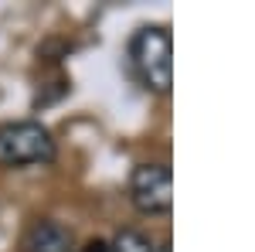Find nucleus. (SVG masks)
Instances as JSON below:
<instances>
[{"mask_svg":"<svg viewBox=\"0 0 255 252\" xmlns=\"http://www.w3.org/2000/svg\"><path fill=\"white\" fill-rule=\"evenodd\" d=\"M174 38L167 24H146L129 41V61L150 92L167 96L174 85Z\"/></svg>","mask_w":255,"mask_h":252,"instance_id":"obj_1","label":"nucleus"},{"mask_svg":"<svg viewBox=\"0 0 255 252\" xmlns=\"http://www.w3.org/2000/svg\"><path fill=\"white\" fill-rule=\"evenodd\" d=\"M0 160L10 167H34L55 160L51 130L38 119H14L0 126Z\"/></svg>","mask_w":255,"mask_h":252,"instance_id":"obj_2","label":"nucleus"},{"mask_svg":"<svg viewBox=\"0 0 255 252\" xmlns=\"http://www.w3.org/2000/svg\"><path fill=\"white\" fill-rule=\"evenodd\" d=\"M129 201L143 215H167L174 208V174L167 164H139L129 174Z\"/></svg>","mask_w":255,"mask_h":252,"instance_id":"obj_3","label":"nucleus"},{"mask_svg":"<svg viewBox=\"0 0 255 252\" xmlns=\"http://www.w3.org/2000/svg\"><path fill=\"white\" fill-rule=\"evenodd\" d=\"M72 249H75L72 229L55 222V218H38L20 235V252H72Z\"/></svg>","mask_w":255,"mask_h":252,"instance_id":"obj_4","label":"nucleus"},{"mask_svg":"<svg viewBox=\"0 0 255 252\" xmlns=\"http://www.w3.org/2000/svg\"><path fill=\"white\" fill-rule=\"evenodd\" d=\"M153 249H157V246L143 232H136V229H123V232L109 242V252H153Z\"/></svg>","mask_w":255,"mask_h":252,"instance_id":"obj_5","label":"nucleus"},{"mask_svg":"<svg viewBox=\"0 0 255 252\" xmlns=\"http://www.w3.org/2000/svg\"><path fill=\"white\" fill-rule=\"evenodd\" d=\"M82 252H109V242H106V239H89V242L82 246Z\"/></svg>","mask_w":255,"mask_h":252,"instance_id":"obj_6","label":"nucleus"},{"mask_svg":"<svg viewBox=\"0 0 255 252\" xmlns=\"http://www.w3.org/2000/svg\"><path fill=\"white\" fill-rule=\"evenodd\" d=\"M153 252H174V246H170V239H163V242H160V246H157Z\"/></svg>","mask_w":255,"mask_h":252,"instance_id":"obj_7","label":"nucleus"}]
</instances>
